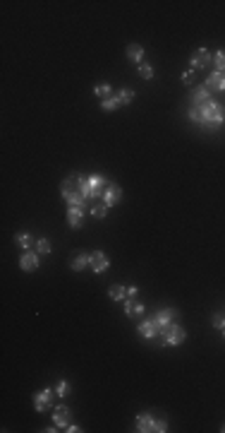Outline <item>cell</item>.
<instances>
[{
	"instance_id": "7402d4cb",
	"label": "cell",
	"mask_w": 225,
	"mask_h": 433,
	"mask_svg": "<svg viewBox=\"0 0 225 433\" xmlns=\"http://www.w3.org/2000/svg\"><path fill=\"white\" fill-rule=\"evenodd\" d=\"M94 94H96L98 99H110V97H113V87H110V84H98L96 89H94Z\"/></svg>"
},
{
	"instance_id": "5bb4252c",
	"label": "cell",
	"mask_w": 225,
	"mask_h": 433,
	"mask_svg": "<svg viewBox=\"0 0 225 433\" xmlns=\"http://www.w3.org/2000/svg\"><path fill=\"white\" fill-rule=\"evenodd\" d=\"M139 334H141L144 340H158V337H161V330H158V325L154 322V318H151V320L139 322Z\"/></svg>"
},
{
	"instance_id": "603a6c76",
	"label": "cell",
	"mask_w": 225,
	"mask_h": 433,
	"mask_svg": "<svg viewBox=\"0 0 225 433\" xmlns=\"http://www.w3.org/2000/svg\"><path fill=\"white\" fill-rule=\"evenodd\" d=\"M120 106H122V104H120L118 97H110V99L101 101V109H103V111H115V109H120Z\"/></svg>"
},
{
	"instance_id": "e0dca14e",
	"label": "cell",
	"mask_w": 225,
	"mask_h": 433,
	"mask_svg": "<svg viewBox=\"0 0 225 433\" xmlns=\"http://www.w3.org/2000/svg\"><path fill=\"white\" fill-rule=\"evenodd\" d=\"M208 99H211V89H206L204 84L192 91V106H201V104H206Z\"/></svg>"
},
{
	"instance_id": "83f0119b",
	"label": "cell",
	"mask_w": 225,
	"mask_h": 433,
	"mask_svg": "<svg viewBox=\"0 0 225 433\" xmlns=\"http://www.w3.org/2000/svg\"><path fill=\"white\" fill-rule=\"evenodd\" d=\"M36 253H41V255H48V253H50V243L46 241V238H39V241H36Z\"/></svg>"
},
{
	"instance_id": "ffe728a7",
	"label": "cell",
	"mask_w": 225,
	"mask_h": 433,
	"mask_svg": "<svg viewBox=\"0 0 225 433\" xmlns=\"http://www.w3.org/2000/svg\"><path fill=\"white\" fill-rule=\"evenodd\" d=\"M15 243L20 246L22 251H31V246H34V236H31V233H27V231H22V233H17V236H15Z\"/></svg>"
},
{
	"instance_id": "9a60e30c",
	"label": "cell",
	"mask_w": 225,
	"mask_h": 433,
	"mask_svg": "<svg viewBox=\"0 0 225 433\" xmlns=\"http://www.w3.org/2000/svg\"><path fill=\"white\" fill-rule=\"evenodd\" d=\"M125 315L132 318V320L141 318V315H144V303L134 301V299H125Z\"/></svg>"
},
{
	"instance_id": "30bf717a",
	"label": "cell",
	"mask_w": 225,
	"mask_h": 433,
	"mask_svg": "<svg viewBox=\"0 0 225 433\" xmlns=\"http://www.w3.org/2000/svg\"><path fill=\"white\" fill-rule=\"evenodd\" d=\"M39 255H41V253H36V251H24V253H22V258H20V267H22V270H27V272L39 270V265H41Z\"/></svg>"
},
{
	"instance_id": "f1b7e54d",
	"label": "cell",
	"mask_w": 225,
	"mask_h": 433,
	"mask_svg": "<svg viewBox=\"0 0 225 433\" xmlns=\"http://www.w3.org/2000/svg\"><path fill=\"white\" fill-rule=\"evenodd\" d=\"M211 322H213V327H218V330H225V313H215L213 318H211Z\"/></svg>"
},
{
	"instance_id": "cb8c5ba5",
	"label": "cell",
	"mask_w": 225,
	"mask_h": 433,
	"mask_svg": "<svg viewBox=\"0 0 225 433\" xmlns=\"http://www.w3.org/2000/svg\"><path fill=\"white\" fill-rule=\"evenodd\" d=\"M213 65L218 72H225V51H215L213 53Z\"/></svg>"
},
{
	"instance_id": "52a82bcc",
	"label": "cell",
	"mask_w": 225,
	"mask_h": 433,
	"mask_svg": "<svg viewBox=\"0 0 225 433\" xmlns=\"http://www.w3.org/2000/svg\"><path fill=\"white\" fill-rule=\"evenodd\" d=\"M175 318H177L175 308H161V311L154 315V322L158 325V330H161V332H166L168 327L175 322Z\"/></svg>"
},
{
	"instance_id": "d6a6232c",
	"label": "cell",
	"mask_w": 225,
	"mask_h": 433,
	"mask_svg": "<svg viewBox=\"0 0 225 433\" xmlns=\"http://www.w3.org/2000/svg\"><path fill=\"white\" fill-rule=\"evenodd\" d=\"M220 431H223V433H225V423H223V428H220Z\"/></svg>"
},
{
	"instance_id": "836d02e7",
	"label": "cell",
	"mask_w": 225,
	"mask_h": 433,
	"mask_svg": "<svg viewBox=\"0 0 225 433\" xmlns=\"http://www.w3.org/2000/svg\"><path fill=\"white\" fill-rule=\"evenodd\" d=\"M223 334H225V330H223Z\"/></svg>"
},
{
	"instance_id": "ba28073f",
	"label": "cell",
	"mask_w": 225,
	"mask_h": 433,
	"mask_svg": "<svg viewBox=\"0 0 225 433\" xmlns=\"http://www.w3.org/2000/svg\"><path fill=\"white\" fill-rule=\"evenodd\" d=\"M101 198H103V202H106L108 207H115V205H120V200H122V188H120L118 183H108Z\"/></svg>"
},
{
	"instance_id": "277c9868",
	"label": "cell",
	"mask_w": 225,
	"mask_h": 433,
	"mask_svg": "<svg viewBox=\"0 0 225 433\" xmlns=\"http://www.w3.org/2000/svg\"><path fill=\"white\" fill-rule=\"evenodd\" d=\"M185 340H187L185 327H182V325H177V322H173L166 332H161V337H158V342L163 344V347H180Z\"/></svg>"
},
{
	"instance_id": "6da1fadb",
	"label": "cell",
	"mask_w": 225,
	"mask_h": 433,
	"mask_svg": "<svg viewBox=\"0 0 225 433\" xmlns=\"http://www.w3.org/2000/svg\"><path fill=\"white\" fill-rule=\"evenodd\" d=\"M189 121L196 123V125H206L208 130H213V128L225 123V109L218 101L208 99L201 106H192L189 109Z\"/></svg>"
},
{
	"instance_id": "4316f807",
	"label": "cell",
	"mask_w": 225,
	"mask_h": 433,
	"mask_svg": "<svg viewBox=\"0 0 225 433\" xmlns=\"http://www.w3.org/2000/svg\"><path fill=\"white\" fill-rule=\"evenodd\" d=\"M55 395H58V397H67L69 395V383L67 380H58V385H55Z\"/></svg>"
},
{
	"instance_id": "3957f363",
	"label": "cell",
	"mask_w": 225,
	"mask_h": 433,
	"mask_svg": "<svg viewBox=\"0 0 225 433\" xmlns=\"http://www.w3.org/2000/svg\"><path fill=\"white\" fill-rule=\"evenodd\" d=\"M137 431L139 433H166L168 421L156 419V416H151V414H139L137 416Z\"/></svg>"
},
{
	"instance_id": "8fae6325",
	"label": "cell",
	"mask_w": 225,
	"mask_h": 433,
	"mask_svg": "<svg viewBox=\"0 0 225 433\" xmlns=\"http://www.w3.org/2000/svg\"><path fill=\"white\" fill-rule=\"evenodd\" d=\"M192 70H201V68H206V65H208V63H213V56H211V53H208V51L206 49H196L194 53H192Z\"/></svg>"
},
{
	"instance_id": "5b68a950",
	"label": "cell",
	"mask_w": 225,
	"mask_h": 433,
	"mask_svg": "<svg viewBox=\"0 0 225 433\" xmlns=\"http://www.w3.org/2000/svg\"><path fill=\"white\" fill-rule=\"evenodd\" d=\"M53 395H55V390H50V388H43V390H39V393L34 395V407H36V412L53 409Z\"/></svg>"
},
{
	"instance_id": "ac0fdd59",
	"label": "cell",
	"mask_w": 225,
	"mask_h": 433,
	"mask_svg": "<svg viewBox=\"0 0 225 433\" xmlns=\"http://www.w3.org/2000/svg\"><path fill=\"white\" fill-rule=\"evenodd\" d=\"M127 58H129V63L141 65V61H144V49H141L139 43H129L127 46Z\"/></svg>"
},
{
	"instance_id": "d6986e66",
	"label": "cell",
	"mask_w": 225,
	"mask_h": 433,
	"mask_svg": "<svg viewBox=\"0 0 225 433\" xmlns=\"http://www.w3.org/2000/svg\"><path fill=\"white\" fill-rule=\"evenodd\" d=\"M108 296H110L113 301H125V299H127V286H122V284H113V286L108 289Z\"/></svg>"
},
{
	"instance_id": "484cf974",
	"label": "cell",
	"mask_w": 225,
	"mask_h": 433,
	"mask_svg": "<svg viewBox=\"0 0 225 433\" xmlns=\"http://www.w3.org/2000/svg\"><path fill=\"white\" fill-rule=\"evenodd\" d=\"M154 75H156V72H154L151 65H146V63H141V65H139V77H144V80H154Z\"/></svg>"
},
{
	"instance_id": "1f68e13d",
	"label": "cell",
	"mask_w": 225,
	"mask_h": 433,
	"mask_svg": "<svg viewBox=\"0 0 225 433\" xmlns=\"http://www.w3.org/2000/svg\"><path fill=\"white\" fill-rule=\"evenodd\" d=\"M65 431H67V433H79V431H82V428H79V426H74V423H69V426H67V428H65Z\"/></svg>"
},
{
	"instance_id": "8992f818",
	"label": "cell",
	"mask_w": 225,
	"mask_h": 433,
	"mask_svg": "<svg viewBox=\"0 0 225 433\" xmlns=\"http://www.w3.org/2000/svg\"><path fill=\"white\" fill-rule=\"evenodd\" d=\"M69 423H72V409L65 407V404L53 407V426H58V428H67Z\"/></svg>"
},
{
	"instance_id": "44dd1931",
	"label": "cell",
	"mask_w": 225,
	"mask_h": 433,
	"mask_svg": "<svg viewBox=\"0 0 225 433\" xmlns=\"http://www.w3.org/2000/svg\"><path fill=\"white\" fill-rule=\"evenodd\" d=\"M106 214H108V205H106V202L91 205V217H96V219H106Z\"/></svg>"
},
{
	"instance_id": "4fadbf2b",
	"label": "cell",
	"mask_w": 225,
	"mask_h": 433,
	"mask_svg": "<svg viewBox=\"0 0 225 433\" xmlns=\"http://www.w3.org/2000/svg\"><path fill=\"white\" fill-rule=\"evenodd\" d=\"M204 87L206 89H211V91H225V72L213 70L208 77H206Z\"/></svg>"
},
{
	"instance_id": "4dcf8cb0",
	"label": "cell",
	"mask_w": 225,
	"mask_h": 433,
	"mask_svg": "<svg viewBox=\"0 0 225 433\" xmlns=\"http://www.w3.org/2000/svg\"><path fill=\"white\" fill-rule=\"evenodd\" d=\"M137 294H139V289H137V286H127V299H134Z\"/></svg>"
},
{
	"instance_id": "f546056e",
	"label": "cell",
	"mask_w": 225,
	"mask_h": 433,
	"mask_svg": "<svg viewBox=\"0 0 225 433\" xmlns=\"http://www.w3.org/2000/svg\"><path fill=\"white\" fill-rule=\"evenodd\" d=\"M194 75H196L194 70H187V72H182V82H185V84H192V82H194Z\"/></svg>"
},
{
	"instance_id": "9c48e42d",
	"label": "cell",
	"mask_w": 225,
	"mask_h": 433,
	"mask_svg": "<svg viewBox=\"0 0 225 433\" xmlns=\"http://www.w3.org/2000/svg\"><path fill=\"white\" fill-rule=\"evenodd\" d=\"M89 260H91V265H89V267H91V270H94V272H106L108 267H110V260H108L106 258V253L103 251H94V253H89Z\"/></svg>"
},
{
	"instance_id": "d4e9b609",
	"label": "cell",
	"mask_w": 225,
	"mask_h": 433,
	"mask_svg": "<svg viewBox=\"0 0 225 433\" xmlns=\"http://www.w3.org/2000/svg\"><path fill=\"white\" fill-rule=\"evenodd\" d=\"M115 97H118L120 104L125 106V104H132V99H134V91H132V89H120Z\"/></svg>"
},
{
	"instance_id": "2e32d148",
	"label": "cell",
	"mask_w": 225,
	"mask_h": 433,
	"mask_svg": "<svg viewBox=\"0 0 225 433\" xmlns=\"http://www.w3.org/2000/svg\"><path fill=\"white\" fill-rule=\"evenodd\" d=\"M89 265H91V260H89V253H77V255L69 260V267H72L74 272H84Z\"/></svg>"
},
{
	"instance_id": "7c38bea8",
	"label": "cell",
	"mask_w": 225,
	"mask_h": 433,
	"mask_svg": "<svg viewBox=\"0 0 225 433\" xmlns=\"http://www.w3.org/2000/svg\"><path fill=\"white\" fill-rule=\"evenodd\" d=\"M84 217H87V210H84V207H67V226L69 229H82Z\"/></svg>"
},
{
	"instance_id": "7a4b0ae2",
	"label": "cell",
	"mask_w": 225,
	"mask_h": 433,
	"mask_svg": "<svg viewBox=\"0 0 225 433\" xmlns=\"http://www.w3.org/2000/svg\"><path fill=\"white\" fill-rule=\"evenodd\" d=\"M79 183H82V193H84V198H87V200L101 198L103 190H106V185H108L103 176H82Z\"/></svg>"
}]
</instances>
